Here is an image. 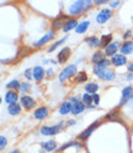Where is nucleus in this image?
Listing matches in <instances>:
<instances>
[{"label":"nucleus","mask_w":133,"mask_h":153,"mask_svg":"<svg viewBox=\"0 0 133 153\" xmlns=\"http://www.w3.org/2000/svg\"><path fill=\"white\" fill-rule=\"evenodd\" d=\"M91 5H92V1H90V0H79V1H75L69 7V13L73 15V16L80 15L84 11H86Z\"/></svg>","instance_id":"1"},{"label":"nucleus","mask_w":133,"mask_h":153,"mask_svg":"<svg viewBox=\"0 0 133 153\" xmlns=\"http://www.w3.org/2000/svg\"><path fill=\"white\" fill-rule=\"evenodd\" d=\"M93 71L96 73L101 79H104V80H112L115 78V73L112 71H109L107 66H101V65H96L93 67Z\"/></svg>","instance_id":"2"},{"label":"nucleus","mask_w":133,"mask_h":153,"mask_svg":"<svg viewBox=\"0 0 133 153\" xmlns=\"http://www.w3.org/2000/svg\"><path fill=\"white\" fill-rule=\"evenodd\" d=\"M76 74H78V72H76V66H74V65L67 66V67L61 72V74H60V82L63 83V82H65L68 78L76 75Z\"/></svg>","instance_id":"3"},{"label":"nucleus","mask_w":133,"mask_h":153,"mask_svg":"<svg viewBox=\"0 0 133 153\" xmlns=\"http://www.w3.org/2000/svg\"><path fill=\"white\" fill-rule=\"evenodd\" d=\"M62 125H63V122L58 123L56 126H43L40 129V132L45 136H51V135H54V134H57V132H60Z\"/></svg>","instance_id":"4"},{"label":"nucleus","mask_w":133,"mask_h":153,"mask_svg":"<svg viewBox=\"0 0 133 153\" xmlns=\"http://www.w3.org/2000/svg\"><path fill=\"white\" fill-rule=\"evenodd\" d=\"M112 16V13H111V11L109 10V9H103L102 11H99V13L97 15V22L98 23H101V25H103V23H105L109 18Z\"/></svg>","instance_id":"5"},{"label":"nucleus","mask_w":133,"mask_h":153,"mask_svg":"<svg viewBox=\"0 0 133 153\" xmlns=\"http://www.w3.org/2000/svg\"><path fill=\"white\" fill-rule=\"evenodd\" d=\"M48 116V109L46 107H39L34 111V118L37 120H43Z\"/></svg>","instance_id":"6"},{"label":"nucleus","mask_w":133,"mask_h":153,"mask_svg":"<svg viewBox=\"0 0 133 153\" xmlns=\"http://www.w3.org/2000/svg\"><path fill=\"white\" fill-rule=\"evenodd\" d=\"M70 55H71V51H70L69 48H64V49H62V50L60 51V53L57 55V57H58V62H60V63H64V62H67L68 59L70 57Z\"/></svg>","instance_id":"7"},{"label":"nucleus","mask_w":133,"mask_h":153,"mask_svg":"<svg viewBox=\"0 0 133 153\" xmlns=\"http://www.w3.org/2000/svg\"><path fill=\"white\" fill-rule=\"evenodd\" d=\"M53 36H54V32H53V30L48 32L46 35H44V36L41 38L40 40H37V42L35 43V48H41V46H44L45 44H47V43H48V42L52 39Z\"/></svg>","instance_id":"8"},{"label":"nucleus","mask_w":133,"mask_h":153,"mask_svg":"<svg viewBox=\"0 0 133 153\" xmlns=\"http://www.w3.org/2000/svg\"><path fill=\"white\" fill-rule=\"evenodd\" d=\"M120 48V43L119 42H114V43H111L110 45H108L107 48H105V55L107 56H110V57H112L114 55H116V51H118V49Z\"/></svg>","instance_id":"9"},{"label":"nucleus","mask_w":133,"mask_h":153,"mask_svg":"<svg viewBox=\"0 0 133 153\" xmlns=\"http://www.w3.org/2000/svg\"><path fill=\"white\" fill-rule=\"evenodd\" d=\"M21 103L26 109H32L35 106V101L33 97L28 96V95H24V96L21 97Z\"/></svg>","instance_id":"10"},{"label":"nucleus","mask_w":133,"mask_h":153,"mask_svg":"<svg viewBox=\"0 0 133 153\" xmlns=\"http://www.w3.org/2000/svg\"><path fill=\"white\" fill-rule=\"evenodd\" d=\"M44 75H45V71H44L43 67L36 66V67L33 68V78L36 82H41L44 79Z\"/></svg>","instance_id":"11"},{"label":"nucleus","mask_w":133,"mask_h":153,"mask_svg":"<svg viewBox=\"0 0 133 153\" xmlns=\"http://www.w3.org/2000/svg\"><path fill=\"white\" fill-rule=\"evenodd\" d=\"M111 63L116 67H120V66H123L127 63V59L123 55H114L111 59Z\"/></svg>","instance_id":"12"},{"label":"nucleus","mask_w":133,"mask_h":153,"mask_svg":"<svg viewBox=\"0 0 133 153\" xmlns=\"http://www.w3.org/2000/svg\"><path fill=\"white\" fill-rule=\"evenodd\" d=\"M99 126V122H96V123H94V124H92L91 126H88L82 134H80V135H79V139L80 140H85V139H87L90 135H91V134L94 131V130H96L97 128Z\"/></svg>","instance_id":"13"},{"label":"nucleus","mask_w":133,"mask_h":153,"mask_svg":"<svg viewBox=\"0 0 133 153\" xmlns=\"http://www.w3.org/2000/svg\"><path fill=\"white\" fill-rule=\"evenodd\" d=\"M17 100H18V94H17L16 91L10 90V91H7V92L5 94V101H6V103H9L10 106H11V105H15V103L17 102Z\"/></svg>","instance_id":"14"},{"label":"nucleus","mask_w":133,"mask_h":153,"mask_svg":"<svg viewBox=\"0 0 133 153\" xmlns=\"http://www.w3.org/2000/svg\"><path fill=\"white\" fill-rule=\"evenodd\" d=\"M64 21H67V16H60V17H57L56 20L52 22V26H53V28L54 29H58V28H64V26H65V23H64Z\"/></svg>","instance_id":"15"},{"label":"nucleus","mask_w":133,"mask_h":153,"mask_svg":"<svg viewBox=\"0 0 133 153\" xmlns=\"http://www.w3.org/2000/svg\"><path fill=\"white\" fill-rule=\"evenodd\" d=\"M132 94H133V89H132L131 86H127V88H125V89L122 90V99H121V101H120V105H121V106L132 96Z\"/></svg>","instance_id":"16"},{"label":"nucleus","mask_w":133,"mask_h":153,"mask_svg":"<svg viewBox=\"0 0 133 153\" xmlns=\"http://www.w3.org/2000/svg\"><path fill=\"white\" fill-rule=\"evenodd\" d=\"M133 51V43L132 42H125L121 46V55H128V53H132Z\"/></svg>","instance_id":"17"},{"label":"nucleus","mask_w":133,"mask_h":153,"mask_svg":"<svg viewBox=\"0 0 133 153\" xmlns=\"http://www.w3.org/2000/svg\"><path fill=\"white\" fill-rule=\"evenodd\" d=\"M85 111V105L82 103V102H76V103H74L73 105V108H71V113L73 114H75V116H76V114H80V113H82Z\"/></svg>","instance_id":"18"},{"label":"nucleus","mask_w":133,"mask_h":153,"mask_svg":"<svg viewBox=\"0 0 133 153\" xmlns=\"http://www.w3.org/2000/svg\"><path fill=\"white\" fill-rule=\"evenodd\" d=\"M71 108H73V105L70 102H63L60 107V113L64 116V114H68L71 112Z\"/></svg>","instance_id":"19"},{"label":"nucleus","mask_w":133,"mask_h":153,"mask_svg":"<svg viewBox=\"0 0 133 153\" xmlns=\"http://www.w3.org/2000/svg\"><path fill=\"white\" fill-rule=\"evenodd\" d=\"M43 147H44V149H45V151H47V152H51V151H54V149H56V147H57V143H56V141H52V140H50V141L43 142Z\"/></svg>","instance_id":"20"},{"label":"nucleus","mask_w":133,"mask_h":153,"mask_svg":"<svg viewBox=\"0 0 133 153\" xmlns=\"http://www.w3.org/2000/svg\"><path fill=\"white\" fill-rule=\"evenodd\" d=\"M9 113L11 114V116H17V114L21 113V106L18 103H15V105H11L9 106Z\"/></svg>","instance_id":"21"},{"label":"nucleus","mask_w":133,"mask_h":153,"mask_svg":"<svg viewBox=\"0 0 133 153\" xmlns=\"http://www.w3.org/2000/svg\"><path fill=\"white\" fill-rule=\"evenodd\" d=\"M85 90L88 94H92V95L96 94L97 90H98V84H96V83H88V84L85 85Z\"/></svg>","instance_id":"22"},{"label":"nucleus","mask_w":133,"mask_h":153,"mask_svg":"<svg viewBox=\"0 0 133 153\" xmlns=\"http://www.w3.org/2000/svg\"><path fill=\"white\" fill-rule=\"evenodd\" d=\"M76 27H78V21H76V20H69V21H67V23H65L63 30H64V32H69L70 29L76 28Z\"/></svg>","instance_id":"23"},{"label":"nucleus","mask_w":133,"mask_h":153,"mask_svg":"<svg viewBox=\"0 0 133 153\" xmlns=\"http://www.w3.org/2000/svg\"><path fill=\"white\" fill-rule=\"evenodd\" d=\"M88 26H90V22H88V21H85V22L78 25V27L75 28V30H76V33H79V34H82V33H85V32L87 30Z\"/></svg>","instance_id":"24"},{"label":"nucleus","mask_w":133,"mask_h":153,"mask_svg":"<svg viewBox=\"0 0 133 153\" xmlns=\"http://www.w3.org/2000/svg\"><path fill=\"white\" fill-rule=\"evenodd\" d=\"M20 86H21V83L18 80H11L9 84H6V88L12 91H16L17 89H20Z\"/></svg>","instance_id":"25"},{"label":"nucleus","mask_w":133,"mask_h":153,"mask_svg":"<svg viewBox=\"0 0 133 153\" xmlns=\"http://www.w3.org/2000/svg\"><path fill=\"white\" fill-rule=\"evenodd\" d=\"M102 60H104V55H103V52L102 51H97L96 53L93 55V57H92V62L93 63H98V62H101Z\"/></svg>","instance_id":"26"},{"label":"nucleus","mask_w":133,"mask_h":153,"mask_svg":"<svg viewBox=\"0 0 133 153\" xmlns=\"http://www.w3.org/2000/svg\"><path fill=\"white\" fill-rule=\"evenodd\" d=\"M86 43H87L88 45H91V46H101V43H99V40H98V38H96V36L87 38Z\"/></svg>","instance_id":"27"},{"label":"nucleus","mask_w":133,"mask_h":153,"mask_svg":"<svg viewBox=\"0 0 133 153\" xmlns=\"http://www.w3.org/2000/svg\"><path fill=\"white\" fill-rule=\"evenodd\" d=\"M110 42H111V35L108 34V35H103L102 36V40H101V46H108L110 45Z\"/></svg>","instance_id":"28"},{"label":"nucleus","mask_w":133,"mask_h":153,"mask_svg":"<svg viewBox=\"0 0 133 153\" xmlns=\"http://www.w3.org/2000/svg\"><path fill=\"white\" fill-rule=\"evenodd\" d=\"M86 79H87L86 73H85V72H81V73H78V74H76V78H75V82H76V83H84Z\"/></svg>","instance_id":"29"},{"label":"nucleus","mask_w":133,"mask_h":153,"mask_svg":"<svg viewBox=\"0 0 133 153\" xmlns=\"http://www.w3.org/2000/svg\"><path fill=\"white\" fill-rule=\"evenodd\" d=\"M92 102H93V101H92V96H91V95H88V94H84V95H82V103L90 106Z\"/></svg>","instance_id":"30"},{"label":"nucleus","mask_w":133,"mask_h":153,"mask_svg":"<svg viewBox=\"0 0 133 153\" xmlns=\"http://www.w3.org/2000/svg\"><path fill=\"white\" fill-rule=\"evenodd\" d=\"M29 89H30V84H28V83H21L20 90H21L22 94H27L29 91Z\"/></svg>","instance_id":"31"},{"label":"nucleus","mask_w":133,"mask_h":153,"mask_svg":"<svg viewBox=\"0 0 133 153\" xmlns=\"http://www.w3.org/2000/svg\"><path fill=\"white\" fill-rule=\"evenodd\" d=\"M65 39H67V36L64 38V39H61V40H58L57 43H54V44H53V45H52V46H51V48L48 49V52H52L53 50H56V49L58 48V46H60L61 44H63V43H64V40H65Z\"/></svg>","instance_id":"32"},{"label":"nucleus","mask_w":133,"mask_h":153,"mask_svg":"<svg viewBox=\"0 0 133 153\" xmlns=\"http://www.w3.org/2000/svg\"><path fill=\"white\" fill-rule=\"evenodd\" d=\"M6 145H7V140H6V137L3 136V135H0V151H3V149L6 147Z\"/></svg>","instance_id":"33"},{"label":"nucleus","mask_w":133,"mask_h":153,"mask_svg":"<svg viewBox=\"0 0 133 153\" xmlns=\"http://www.w3.org/2000/svg\"><path fill=\"white\" fill-rule=\"evenodd\" d=\"M116 114H118V112L116 111H112V112H110L108 116H107V119H109V120H116L118 118H116Z\"/></svg>","instance_id":"34"},{"label":"nucleus","mask_w":133,"mask_h":153,"mask_svg":"<svg viewBox=\"0 0 133 153\" xmlns=\"http://www.w3.org/2000/svg\"><path fill=\"white\" fill-rule=\"evenodd\" d=\"M92 101L94 105H98L99 103V95L98 94H93L92 95Z\"/></svg>","instance_id":"35"},{"label":"nucleus","mask_w":133,"mask_h":153,"mask_svg":"<svg viewBox=\"0 0 133 153\" xmlns=\"http://www.w3.org/2000/svg\"><path fill=\"white\" fill-rule=\"evenodd\" d=\"M74 145V142H70V143H67V145H63L62 147H60V151H63V149H65V148H68L69 146H73Z\"/></svg>","instance_id":"36"},{"label":"nucleus","mask_w":133,"mask_h":153,"mask_svg":"<svg viewBox=\"0 0 133 153\" xmlns=\"http://www.w3.org/2000/svg\"><path fill=\"white\" fill-rule=\"evenodd\" d=\"M30 72H32V71H30V69H27V71H26V72H24V75H26V76H27V78H28V79H32V78H33V76H32V75H30Z\"/></svg>","instance_id":"37"},{"label":"nucleus","mask_w":133,"mask_h":153,"mask_svg":"<svg viewBox=\"0 0 133 153\" xmlns=\"http://www.w3.org/2000/svg\"><path fill=\"white\" fill-rule=\"evenodd\" d=\"M107 3V0H101V1H94V4L96 5H103V4H105Z\"/></svg>","instance_id":"38"},{"label":"nucleus","mask_w":133,"mask_h":153,"mask_svg":"<svg viewBox=\"0 0 133 153\" xmlns=\"http://www.w3.org/2000/svg\"><path fill=\"white\" fill-rule=\"evenodd\" d=\"M119 4H120V1H114L110 5H111V7H116V5H119Z\"/></svg>","instance_id":"39"},{"label":"nucleus","mask_w":133,"mask_h":153,"mask_svg":"<svg viewBox=\"0 0 133 153\" xmlns=\"http://www.w3.org/2000/svg\"><path fill=\"white\" fill-rule=\"evenodd\" d=\"M75 123H76V122H75V120H69L68 125H73V124H75Z\"/></svg>","instance_id":"40"},{"label":"nucleus","mask_w":133,"mask_h":153,"mask_svg":"<svg viewBox=\"0 0 133 153\" xmlns=\"http://www.w3.org/2000/svg\"><path fill=\"white\" fill-rule=\"evenodd\" d=\"M128 69H129L131 72H133V62H132V65H131V66L128 67Z\"/></svg>","instance_id":"41"},{"label":"nucleus","mask_w":133,"mask_h":153,"mask_svg":"<svg viewBox=\"0 0 133 153\" xmlns=\"http://www.w3.org/2000/svg\"><path fill=\"white\" fill-rule=\"evenodd\" d=\"M132 78H133V74H129V75H128V76H127V79H128V80H131V79H132Z\"/></svg>","instance_id":"42"},{"label":"nucleus","mask_w":133,"mask_h":153,"mask_svg":"<svg viewBox=\"0 0 133 153\" xmlns=\"http://www.w3.org/2000/svg\"><path fill=\"white\" fill-rule=\"evenodd\" d=\"M9 153H21V152H20V151H17V149H16V151H11V152H9Z\"/></svg>","instance_id":"43"},{"label":"nucleus","mask_w":133,"mask_h":153,"mask_svg":"<svg viewBox=\"0 0 133 153\" xmlns=\"http://www.w3.org/2000/svg\"><path fill=\"white\" fill-rule=\"evenodd\" d=\"M0 103H1V99H0Z\"/></svg>","instance_id":"44"}]
</instances>
